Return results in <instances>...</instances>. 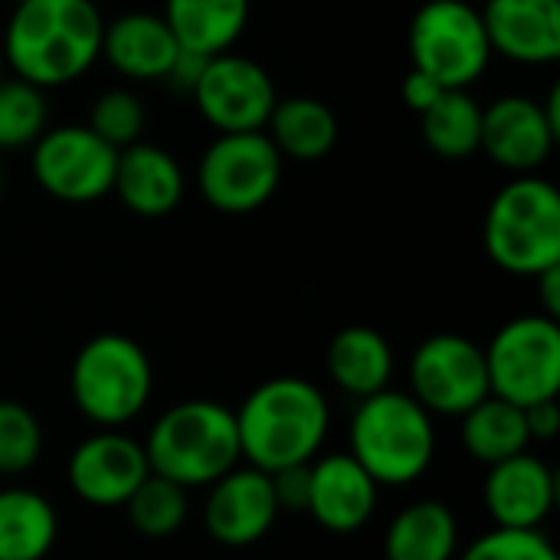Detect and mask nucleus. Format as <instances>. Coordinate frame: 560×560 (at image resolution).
<instances>
[{
  "label": "nucleus",
  "instance_id": "obj_1",
  "mask_svg": "<svg viewBox=\"0 0 560 560\" xmlns=\"http://www.w3.org/2000/svg\"><path fill=\"white\" fill-rule=\"evenodd\" d=\"M105 20L92 0H20L3 30V62L36 89L69 85L102 56Z\"/></svg>",
  "mask_w": 560,
  "mask_h": 560
},
{
  "label": "nucleus",
  "instance_id": "obj_2",
  "mask_svg": "<svg viewBox=\"0 0 560 560\" xmlns=\"http://www.w3.org/2000/svg\"><path fill=\"white\" fill-rule=\"evenodd\" d=\"M233 417L243 459L262 472L312 463L331 430L328 397L305 377L262 381L246 394Z\"/></svg>",
  "mask_w": 560,
  "mask_h": 560
},
{
  "label": "nucleus",
  "instance_id": "obj_3",
  "mask_svg": "<svg viewBox=\"0 0 560 560\" xmlns=\"http://www.w3.org/2000/svg\"><path fill=\"white\" fill-rule=\"evenodd\" d=\"M141 446L151 472L184 486L187 492L207 489L243 463L236 417L217 400H180L167 407Z\"/></svg>",
  "mask_w": 560,
  "mask_h": 560
},
{
  "label": "nucleus",
  "instance_id": "obj_4",
  "mask_svg": "<svg viewBox=\"0 0 560 560\" xmlns=\"http://www.w3.org/2000/svg\"><path fill=\"white\" fill-rule=\"evenodd\" d=\"M348 443L377 486H410L436 459V423L410 394L387 387L358 400Z\"/></svg>",
  "mask_w": 560,
  "mask_h": 560
},
{
  "label": "nucleus",
  "instance_id": "obj_5",
  "mask_svg": "<svg viewBox=\"0 0 560 560\" xmlns=\"http://www.w3.org/2000/svg\"><path fill=\"white\" fill-rule=\"evenodd\" d=\"M482 243L489 259L509 272L535 279L560 266V194L558 187L535 174H518L505 184L482 223Z\"/></svg>",
  "mask_w": 560,
  "mask_h": 560
},
{
  "label": "nucleus",
  "instance_id": "obj_6",
  "mask_svg": "<svg viewBox=\"0 0 560 560\" xmlns=\"http://www.w3.org/2000/svg\"><path fill=\"white\" fill-rule=\"evenodd\" d=\"M75 410L98 430H121L138 420L154 394V368L148 351L118 331L89 338L69 371Z\"/></svg>",
  "mask_w": 560,
  "mask_h": 560
},
{
  "label": "nucleus",
  "instance_id": "obj_7",
  "mask_svg": "<svg viewBox=\"0 0 560 560\" xmlns=\"http://www.w3.org/2000/svg\"><path fill=\"white\" fill-rule=\"evenodd\" d=\"M413 69L443 89H469L492 62L489 33L469 0H427L410 23Z\"/></svg>",
  "mask_w": 560,
  "mask_h": 560
},
{
  "label": "nucleus",
  "instance_id": "obj_8",
  "mask_svg": "<svg viewBox=\"0 0 560 560\" xmlns=\"http://www.w3.org/2000/svg\"><path fill=\"white\" fill-rule=\"evenodd\" d=\"M486 351L489 390L515 407L558 400L560 325L548 315H518L505 322Z\"/></svg>",
  "mask_w": 560,
  "mask_h": 560
},
{
  "label": "nucleus",
  "instance_id": "obj_9",
  "mask_svg": "<svg viewBox=\"0 0 560 560\" xmlns=\"http://www.w3.org/2000/svg\"><path fill=\"white\" fill-rule=\"evenodd\" d=\"M282 180V154L266 131H226L203 151L197 184L203 200L230 217H243L272 200Z\"/></svg>",
  "mask_w": 560,
  "mask_h": 560
},
{
  "label": "nucleus",
  "instance_id": "obj_10",
  "mask_svg": "<svg viewBox=\"0 0 560 560\" xmlns=\"http://www.w3.org/2000/svg\"><path fill=\"white\" fill-rule=\"evenodd\" d=\"M486 351L466 335H433L410 358V397L430 417H463L486 400Z\"/></svg>",
  "mask_w": 560,
  "mask_h": 560
},
{
  "label": "nucleus",
  "instance_id": "obj_11",
  "mask_svg": "<svg viewBox=\"0 0 560 560\" xmlns=\"http://www.w3.org/2000/svg\"><path fill=\"white\" fill-rule=\"evenodd\" d=\"M36 184L62 203H92L112 194L118 151L89 125L46 128L33 144Z\"/></svg>",
  "mask_w": 560,
  "mask_h": 560
},
{
  "label": "nucleus",
  "instance_id": "obj_12",
  "mask_svg": "<svg viewBox=\"0 0 560 560\" xmlns=\"http://www.w3.org/2000/svg\"><path fill=\"white\" fill-rule=\"evenodd\" d=\"M200 115L220 131H262L279 95L269 72L236 52H217L203 62L190 89Z\"/></svg>",
  "mask_w": 560,
  "mask_h": 560
},
{
  "label": "nucleus",
  "instance_id": "obj_13",
  "mask_svg": "<svg viewBox=\"0 0 560 560\" xmlns=\"http://www.w3.org/2000/svg\"><path fill=\"white\" fill-rule=\"evenodd\" d=\"M66 476L75 499L95 509H115L151 476V466L141 440L121 430H98L72 450Z\"/></svg>",
  "mask_w": 560,
  "mask_h": 560
},
{
  "label": "nucleus",
  "instance_id": "obj_14",
  "mask_svg": "<svg viewBox=\"0 0 560 560\" xmlns=\"http://www.w3.org/2000/svg\"><path fill=\"white\" fill-rule=\"evenodd\" d=\"M279 515L282 512L269 472L249 463L246 466L236 463L230 472H223L217 482L207 486L203 528L223 548H249L262 541Z\"/></svg>",
  "mask_w": 560,
  "mask_h": 560
},
{
  "label": "nucleus",
  "instance_id": "obj_15",
  "mask_svg": "<svg viewBox=\"0 0 560 560\" xmlns=\"http://www.w3.org/2000/svg\"><path fill=\"white\" fill-rule=\"evenodd\" d=\"M482 502L495 528L535 532L541 528L558 502V476L555 469L538 459L535 453L509 456L489 466Z\"/></svg>",
  "mask_w": 560,
  "mask_h": 560
},
{
  "label": "nucleus",
  "instance_id": "obj_16",
  "mask_svg": "<svg viewBox=\"0 0 560 560\" xmlns=\"http://www.w3.org/2000/svg\"><path fill=\"white\" fill-rule=\"evenodd\" d=\"M312 489L308 509L312 522L331 535L361 532L381 502V486L368 476V469L351 453H328L312 459Z\"/></svg>",
  "mask_w": 560,
  "mask_h": 560
},
{
  "label": "nucleus",
  "instance_id": "obj_17",
  "mask_svg": "<svg viewBox=\"0 0 560 560\" xmlns=\"http://www.w3.org/2000/svg\"><path fill=\"white\" fill-rule=\"evenodd\" d=\"M558 135L545 118L541 102L528 95H502L482 108L479 151L512 174H535L555 151Z\"/></svg>",
  "mask_w": 560,
  "mask_h": 560
},
{
  "label": "nucleus",
  "instance_id": "obj_18",
  "mask_svg": "<svg viewBox=\"0 0 560 560\" xmlns=\"http://www.w3.org/2000/svg\"><path fill=\"white\" fill-rule=\"evenodd\" d=\"M479 13L492 52L522 66L560 59V0H486Z\"/></svg>",
  "mask_w": 560,
  "mask_h": 560
},
{
  "label": "nucleus",
  "instance_id": "obj_19",
  "mask_svg": "<svg viewBox=\"0 0 560 560\" xmlns=\"http://www.w3.org/2000/svg\"><path fill=\"white\" fill-rule=\"evenodd\" d=\"M112 190L131 213L158 220L177 210L184 197V171L171 151L135 141L118 151Z\"/></svg>",
  "mask_w": 560,
  "mask_h": 560
},
{
  "label": "nucleus",
  "instance_id": "obj_20",
  "mask_svg": "<svg viewBox=\"0 0 560 560\" xmlns=\"http://www.w3.org/2000/svg\"><path fill=\"white\" fill-rule=\"evenodd\" d=\"M180 43L158 13H121L102 30V56L128 79H167Z\"/></svg>",
  "mask_w": 560,
  "mask_h": 560
},
{
  "label": "nucleus",
  "instance_id": "obj_21",
  "mask_svg": "<svg viewBox=\"0 0 560 560\" xmlns=\"http://www.w3.org/2000/svg\"><path fill=\"white\" fill-rule=\"evenodd\" d=\"M325 364H328L331 384L354 400L387 390L390 377H394V351H390L387 338L368 325L341 328L328 341Z\"/></svg>",
  "mask_w": 560,
  "mask_h": 560
},
{
  "label": "nucleus",
  "instance_id": "obj_22",
  "mask_svg": "<svg viewBox=\"0 0 560 560\" xmlns=\"http://www.w3.org/2000/svg\"><path fill=\"white\" fill-rule=\"evenodd\" d=\"M459 518L440 499L400 509L384 532V560H456Z\"/></svg>",
  "mask_w": 560,
  "mask_h": 560
},
{
  "label": "nucleus",
  "instance_id": "obj_23",
  "mask_svg": "<svg viewBox=\"0 0 560 560\" xmlns=\"http://www.w3.org/2000/svg\"><path fill=\"white\" fill-rule=\"evenodd\" d=\"M164 23L180 49L197 56L230 52L249 23V0H164Z\"/></svg>",
  "mask_w": 560,
  "mask_h": 560
},
{
  "label": "nucleus",
  "instance_id": "obj_24",
  "mask_svg": "<svg viewBox=\"0 0 560 560\" xmlns=\"http://www.w3.org/2000/svg\"><path fill=\"white\" fill-rule=\"evenodd\" d=\"M59 538L52 502L33 489H0V560H43Z\"/></svg>",
  "mask_w": 560,
  "mask_h": 560
},
{
  "label": "nucleus",
  "instance_id": "obj_25",
  "mask_svg": "<svg viewBox=\"0 0 560 560\" xmlns=\"http://www.w3.org/2000/svg\"><path fill=\"white\" fill-rule=\"evenodd\" d=\"M262 131L269 135V141L276 144V151L282 158L318 161L338 141V118L325 102L308 98V95H295V98L276 102Z\"/></svg>",
  "mask_w": 560,
  "mask_h": 560
},
{
  "label": "nucleus",
  "instance_id": "obj_26",
  "mask_svg": "<svg viewBox=\"0 0 560 560\" xmlns=\"http://www.w3.org/2000/svg\"><path fill=\"white\" fill-rule=\"evenodd\" d=\"M463 420V450L479 463V466H495L509 456H518L532 446L528 427H525V410L502 400V397H486L479 400Z\"/></svg>",
  "mask_w": 560,
  "mask_h": 560
},
{
  "label": "nucleus",
  "instance_id": "obj_27",
  "mask_svg": "<svg viewBox=\"0 0 560 560\" xmlns=\"http://www.w3.org/2000/svg\"><path fill=\"white\" fill-rule=\"evenodd\" d=\"M420 131L440 158H472L482 135V105L469 95V89H446L427 112H420Z\"/></svg>",
  "mask_w": 560,
  "mask_h": 560
},
{
  "label": "nucleus",
  "instance_id": "obj_28",
  "mask_svg": "<svg viewBox=\"0 0 560 560\" xmlns=\"http://www.w3.org/2000/svg\"><path fill=\"white\" fill-rule=\"evenodd\" d=\"M128 515V525L144 535V538H171L180 532V525L187 522L190 512V499L187 489L151 472L121 505Z\"/></svg>",
  "mask_w": 560,
  "mask_h": 560
},
{
  "label": "nucleus",
  "instance_id": "obj_29",
  "mask_svg": "<svg viewBox=\"0 0 560 560\" xmlns=\"http://www.w3.org/2000/svg\"><path fill=\"white\" fill-rule=\"evenodd\" d=\"M46 95L23 79L0 82V151L30 148L46 131Z\"/></svg>",
  "mask_w": 560,
  "mask_h": 560
},
{
  "label": "nucleus",
  "instance_id": "obj_30",
  "mask_svg": "<svg viewBox=\"0 0 560 560\" xmlns=\"http://www.w3.org/2000/svg\"><path fill=\"white\" fill-rule=\"evenodd\" d=\"M43 456V427L20 400H0V476H23Z\"/></svg>",
  "mask_w": 560,
  "mask_h": 560
},
{
  "label": "nucleus",
  "instance_id": "obj_31",
  "mask_svg": "<svg viewBox=\"0 0 560 560\" xmlns=\"http://www.w3.org/2000/svg\"><path fill=\"white\" fill-rule=\"evenodd\" d=\"M89 128L112 144L115 151L135 144L141 138L144 128V105L135 92L128 89H108L95 98L92 115H89Z\"/></svg>",
  "mask_w": 560,
  "mask_h": 560
},
{
  "label": "nucleus",
  "instance_id": "obj_32",
  "mask_svg": "<svg viewBox=\"0 0 560 560\" xmlns=\"http://www.w3.org/2000/svg\"><path fill=\"white\" fill-rule=\"evenodd\" d=\"M456 560H560V555L541 528L535 532L492 528L476 541H469L456 555Z\"/></svg>",
  "mask_w": 560,
  "mask_h": 560
},
{
  "label": "nucleus",
  "instance_id": "obj_33",
  "mask_svg": "<svg viewBox=\"0 0 560 560\" xmlns=\"http://www.w3.org/2000/svg\"><path fill=\"white\" fill-rule=\"evenodd\" d=\"M308 466L312 463L285 466V469L269 472L279 512H305L308 509V489H312V469Z\"/></svg>",
  "mask_w": 560,
  "mask_h": 560
},
{
  "label": "nucleus",
  "instance_id": "obj_34",
  "mask_svg": "<svg viewBox=\"0 0 560 560\" xmlns=\"http://www.w3.org/2000/svg\"><path fill=\"white\" fill-rule=\"evenodd\" d=\"M525 427L532 443H551L560 433V407L558 400H541L525 407Z\"/></svg>",
  "mask_w": 560,
  "mask_h": 560
},
{
  "label": "nucleus",
  "instance_id": "obj_35",
  "mask_svg": "<svg viewBox=\"0 0 560 560\" xmlns=\"http://www.w3.org/2000/svg\"><path fill=\"white\" fill-rule=\"evenodd\" d=\"M446 89L436 82V79H430L427 72H420V69H410L407 72V79H404V85H400V95H404V102L420 115V112H427L440 95H443Z\"/></svg>",
  "mask_w": 560,
  "mask_h": 560
},
{
  "label": "nucleus",
  "instance_id": "obj_36",
  "mask_svg": "<svg viewBox=\"0 0 560 560\" xmlns=\"http://www.w3.org/2000/svg\"><path fill=\"white\" fill-rule=\"evenodd\" d=\"M535 282H538V292H541V315H548V318H560V266H551V269H545L541 276H535Z\"/></svg>",
  "mask_w": 560,
  "mask_h": 560
},
{
  "label": "nucleus",
  "instance_id": "obj_37",
  "mask_svg": "<svg viewBox=\"0 0 560 560\" xmlns=\"http://www.w3.org/2000/svg\"><path fill=\"white\" fill-rule=\"evenodd\" d=\"M7 79V62H3V52H0V82Z\"/></svg>",
  "mask_w": 560,
  "mask_h": 560
},
{
  "label": "nucleus",
  "instance_id": "obj_38",
  "mask_svg": "<svg viewBox=\"0 0 560 560\" xmlns=\"http://www.w3.org/2000/svg\"><path fill=\"white\" fill-rule=\"evenodd\" d=\"M0 194H3V164H0Z\"/></svg>",
  "mask_w": 560,
  "mask_h": 560
},
{
  "label": "nucleus",
  "instance_id": "obj_39",
  "mask_svg": "<svg viewBox=\"0 0 560 560\" xmlns=\"http://www.w3.org/2000/svg\"><path fill=\"white\" fill-rule=\"evenodd\" d=\"M13 3H20V0H13Z\"/></svg>",
  "mask_w": 560,
  "mask_h": 560
},
{
  "label": "nucleus",
  "instance_id": "obj_40",
  "mask_svg": "<svg viewBox=\"0 0 560 560\" xmlns=\"http://www.w3.org/2000/svg\"><path fill=\"white\" fill-rule=\"evenodd\" d=\"M92 3H98V0H92Z\"/></svg>",
  "mask_w": 560,
  "mask_h": 560
}]
</instances>
